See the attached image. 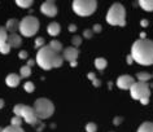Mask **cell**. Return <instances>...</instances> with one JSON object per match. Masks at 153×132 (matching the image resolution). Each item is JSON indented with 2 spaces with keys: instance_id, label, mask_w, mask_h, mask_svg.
<instances>
[{
  "instance_id": "6da1fadb",
  "label": "cell",
  "mask_w": 153,
  "mask_h": 132,
  "mask_svg": "<svg viewBox=\"0 0 153 132\" xmlns=\"http://www.w3.org/2000/svg\"><path fill=\"white\" fill-rule=\"evenodd\" d=\"M131 57L139 65H153V40L137 39L131 46Z\"/></svg>"
},
{
  "instance_id": "7a4b0ae2",
  "label": "cell",
  "mask_w": 153,
  "mask_h": 132,
  "mask_svg": "<svg viewBox=\"0 0 153 132\" xmlns=\"http://www.w3.org/2000/svg\"><path fill=\"white\" fill-rule=\"evenodd\" d=\"M35 61L40 69L48 71V70L53 69V67L62 66L64 58L60 53H56L55 51H52L51 48H49V46H44L43 48L38 49L36 56H35Z\"/></svg>"
},
{
  "instance_id": "3957f363",
  "label": "cell",
  "mask_w": 153,
  "mask_h": 132,
  "mask_svg": "<svg viewBox=\"0 0 153 132\" xmlns=\"http://www.w3.org/2000/svg\"><path fill=\"white\" fill-rule=\"evenodd\" d=\"M106 22L112 26H126V9L120 3L114 4L108 9L106 13Z\"/></svg>"
},
{
  "instance_id": "277c9868",
  "label": "cell",
  "mask_w": 153,
  "mask_h": 132,
  "mask_svg": "<svg viewBox=\"0 0 153 132\" xmlns=\"http://www.w3.org/2000/svg\"><path fill=\"white\" fill-rule=\"evenodd\" d=\"M13 113H14L16 117H21V118L24 119L27 124H30V126H38L39 122H40V119L38 118L35 109H34L33 106H29V105H25V104L14 105Z\"/></svg>"
},
{
  "instance_id": "5b68a950",
  "label": "cell",
  "mask_w": 153,
  "mask_h": 132,
  "mask_svg": "<svg viewBox=\"0 0 153 132\" xmlns=\"http://www.w3.org/2000/svg\"><path fill=\"white\" fill-rule=\"evenodd\" d=\"M74 13L79 17H88L97 9L96 0H74L71 3Z\"/></svg>"
},
{
  "instance_id": "8992f818",
  "label": "cell",
  "mask_w": 153,
  "mask_h": 132,
  "mask_svg": "<svg viewBox=\"0 0 153 132\" xmlns=\"http://www.w3.org/2000/svg\"><path fill=\"white\" fill-rule=\"evenodd\" d=\"M40 24L35 16H25L20 21V34L22 36L31 38L39 31Z\"/></svg>"
},
{
  "instance_id": "52a82bcc",
  "label": "cell",
  "mask_w": 153,
  "mask_h": 132,
  "mask_svg": "<svg viewBox=\"0 0 153 132\" xmlns=\"http://www.w3.org/2000/svg\"><path fill=\"white\" fill-rule=\"evenodd\" d=\"M33 108L35 109L39 119H48L55 113V105H53V103L48 99H44V97H40V99L35 100Z\"/></svg>"
},
{
  "instance_id": "ba28073f",
  "label": "cell",
  "mask_w": 153,
  "mask_h": 132,
  "mask_svg": "<svg viewBox=\"0 0 153 132\" xmlns=\"http://www.w3.org/2000/svg\"><path fill=\"white\" fill-rule=\"evenodd\" d=\"M130 95L134 100L140 101L141 99L151 96V86L144 82H135L130 89Z\"/></svg>"
},
{
  "instance_id": "9c48e42d",
  "label": "cell",
  "mask_w": 153,
  "mask_h": 132,
  "mask_svg": "<svg viewBox=\"0 0 153 132\" xmlns=\"http://www.w3.org/2000/svg\"><path fill=\"white\" fill-rule=\"evenodd\" d=\"M40 12L47 17H55L57 14V5L53 0H45L40 5Z\"/></svg>"
},
{
  "instance_id": "30bf717a",
  "label": "cell",
  "mask_w": 153,
  "mask_h": 132,
  "mask_svg": "<svg viewBox=\"0 0 153 132\" xmlns=\"http://www.w3.org/2000/svg\"><path fill=\"white\" fill-rule=\"evenodd\" d=\"M134 83H135V79L128 74H123V75H121V77H118V79H117V87L120 89H128L130 91L131 87L134 86Z\"/></svg>"
},
{
  "instance_id": "8fae6325",
  "label": "cell",
  "mask_w": 153,
  "mask_h": 132,
  "mask_svg": "<svg viewBox=\"0 0 153 132\" xmlns=\"http://www.w3.org/2000/svg\"><path fill=\"white\" fill-rule=\"evenodd\" d=\"M78 56H79L78 48L71 47V46H70V47H66V48L64 49V52H62V58L65 60V61H68L69 63L76 61Z\"/></svg>"
},
{
  "instance_id": "7c38bea8",
  "label": "cell",
  "mask_w": 153,
  "mask_h": 132,
  "mask_svg": "<svg viewBox=\"0 0 153 132\" xmlns=\"http://www.w3.org/2000/svg\"><path fill=\"white\" fill-rule=\"evenodd\" d=\"M20 82H21V77L18 74H14V73L8 74L7 75V78H5L7 86L10 87V88H16V87L20 84Z\"/></svg>"
},
{
  "instance_id": "4fadbf2b",
  "label": "cell",
  "mask_w": 153,
  "mask_h": 132,
  "mask_svg": "<svg viewBox=\"0 0 153 132\" xmlns=\"http://www.w3.org/2000/svg\"><path fill=\"white\" fill-rule=\"evenodd\" d=\"M7 43L10 46V48H20V46L22 44V38L20 34H9L8 35V41Z\"/></svg>"
},
{
  "instance_id": "5bb4252c",
  "label": "cell",
  "mask_w": 153,
  "mask_h": 132,
  "mask_svg": "<svg viewBox=\"0 0 153 132\" xmlns=\"http://www.w3.org/2000/svg\"><path fill=\"white\" fill-rule=\"evenodd\" d=\"M4 27L7 29V31H9L10 34H16L17 30H20V21L16 20V18H10V20L7 21Z\"/></svg>"
},
{
  "instance_id": "9a60e30c",
  "label": "cell",
  "mask_w": 153,
  "mask_h": 132,
  "mask_svg": "<svg viewBox=\"0 0 153 132\" xmlns=\"http://www.w3.org/2000/svg\"><path fill=\"white\" fill-rule=\"evenodd\" d=\"M61 31V26L59 22H51L48 26H47V32L51 36H57Z\"/></svg>"
},
{
  "instance_id": "2e32d148",
  "label": "cell",
  "mask_w": 153,
  "mask_h": 132,
  "mask_svg": "<svg viewBox=\"0 0 153 132\" xmlns=\"http://www.w3.org/2000/svg\"><path fill=\"white\" fill-rule=\"evenodd\" d=\"M137 4L141 9L147 10V12H153V0H140Z\"/></svg>"
},
{
  "instance_id": "e0dca14e",
  "label": "cell",
  "mask_w": 153,
  "mask_h": 132,
  "mask_svg": "<svg viewBox=\"0 0 153 132\" xmlns=\"http://www.w3.org/2000/svg\"><path fill=\"white\" fill-rule=\"evenodd\" d=\"M106 66H108V61H106L104 57H97L96 60H95V67H96L99 71L105 70Z\"/></svg>"
},
{
  "instance_id": "ac0fdd59",
  "label": "cell",
  "mask_w": 153,
  "mask_h": 132,
  "mask_svg": "<svg viewBox=\"0 0 153 132\" xmlns=\"http://www.w3.org/2000/svg\"><path fill=\"white\" fill-rule=\"evenodd\" d=\"M135 77L137 79V82H144V83H148V80H151V79L153 78L152 74L147 73V71H139Z\"/></svg>"
},
{
  "instance_id": "d6986e66",
  "label": "cell",
  "mask_w": 153,
  "mask_h": 132,
  "mask_svg": "<svg viewBox=\"0 0 153 132\" xmlns=\"http://www.w3.org/2000/svg\"><path fill=\"white\" fill-rule=\"evenodd\" d=\"M136 132H153V122H144V123H141Z\"/></svg>"
},
{
  "instance_id": "ffe728a7",
  "label": "cell",
  "mask_w": 153,
  "mask_h": 132,
  "mask_svg": "<svg viewBox=\"0 0 153 132\" xmlns=\"http://www.w3.org/2000/svg\"><path fill=\"white\" fill-rule=\"evenodd\" d=\"M49 48H51L52 51H55L56 53H60L61 49H62V44H61V41L53 39V40H51V43H49Z\"/></svg>"
},
{
  "instance_id": "44dd1931",
  "label": "cell",
  "mask_w": 153,
  "mask_h": 132,
  "mask_svg": "<svg viewBox=\"0 0 153 132\" xmlns=\"http://www.w3.org/2000/svg\"><path fill=\"white\" fill-rule=\"evenodd\" d=\"M8 41V31L5 27H0V46L5 44Z\"/></svg>"
},
{
  "instance_id": "7402d4cb",
  "label": "cell",
  "mask_w": 153,
  "mask_h": 132,
  "mask_svg": "<svg viewBox=\"0 0 153 132\" xmlns=\"http://www.w3.org/2000/svg\"><path fill=\"white\" fill-rule=\"evenodd\" d=\"M30 75H31V67L30 66L25 65V66H22L20 69V77L21 78H29Z\"/></svg>"
},
{
  "instance_id": "603a6c76",
  "label": "cell",
  "mask_w": 153,
  "mask_h": 132,
  "mask_svg": "<svg viewBox=\"0 0 153 132\" xmlns=\"http://www.w3.org/2000/svg\"><path fill=\"white\" fill-rule=\"evenodd\" d=\"M16 4L20 7V8L26 9V8H30V7L34 4V1H33V0H17Z\"/></svg>"
},
{
  "instance_id": "cb8c5ba5",
  "label": "cell",
  "mask_w": 153,
  "mask_h": 132,
  "mask_svg": "<svg viewBox=\"0 0 153 132\" xmlns=\"http://www.w3.org/2000/svg\"><path fill=\"white\" fill-rule=\"evenodd\" d=\"M3 132H25L24 128L22 127H16V126H7L4 127V130H3Z\"/></svg>"
},
{
  "instance_id": "d4e9b609",
  "label": "cell",
  "mask_w": 153,
  "mask_h": 132,
  "mask_svg": "<svg viewBox=\"0 0 153 132\" xmlns=\"http://www.w3.org/2000/svg\"><path fill=\"white\" fill-rule=\"evenodd\" d=\"M81 44H82V36L81 35H74L71 38V46L73 47L78 48Z\"/></svg>"
},
{
  "instance_id": "484cf974",
  "label": "cell",
  "mask_w": 153,
  "mask_h": 132,
  "mask_svg": "<svg viewBox=\"0 0 153 132\" xmlns=\"http://www.w3.org/2000/svg\"><path fill=\"white\" fill-rule=\"evenodd\" d=\"M24 89L27 93H33L34 91H35V86H34L33 82H26L25 84H24Z\"/></svg>"
},
{
  "instance_id": "4316f807",
  "label": "cell",
  "mask_w": 153,
  "mask_h": 132,
  "mask_svg": "<svg viewBox=\"0 0 153 132\" xmlns=\"http://www.w3.org/2000/svg\"><path fill=\"white\" fill-rule=\"evenodd\" d=\"M86 132H96L97 131V124L94 122H88L86 124Z\"/></svg>"
},
{
  "instance_id": "83f0119b",
  "label": "cell",
  "mask_w": 153,
  "mask_h": 132,
  "mask_svg": "<svg viewBox=\"0 0 153 132\" xmlns=\"http://www.w3.org/2000/svg\"><path fill=\"white\" fill-rule=\"evenodd\" d=\"M22 119L21 117H16L14 115L13 118H12V120H10V126H16V127H21V124H22Z\"/></svg>"
},
{
  "instance_id": "f1b7e54d",
  "label": "cell",
  "mask_w": 153,
  "mask_h": 132,
  "mask_svg": "<svg viewBox=\"0 0 153 132\" xmlns=\"http://www.w3.org/2000/svg\"><path fill=\"white\" fill-rule=\"evenodd\" d=\"M44 43H45V40H44V38H42V36H38L36 39H35V48H38V49H40V48H43L44 47Z\"/></svg>"
},
{
  "instance_id": "f546056e",
  "label": "cell",
  "mask_w": 153,
  "mask_h": 132,
  "mask_svg": "<svg viewBox=\"0 0 153 132\" xmlns=\"http://www.w3.org/2000/svg\"><path fill=\"white\" fill-rule=\"evenodd\" d=\"M10 52V46L8 43H5V44H3V46H0V53H3V55H7V53H9Z\"/></svg>"
},
{
  "instance_id": "4dcf8cb0",
  "label": "cell",
  "mask_w": 153,
  "mask_h": 132,
  "mask_svg": "<svg viewBox=\"0 0 153 132\" xmlns=\"http://www.w3.org/2000/svg\"><path fill=\"white\" fill-rule=\"evenodd\" d=\"M94 31H92V29H86L85 31H83V38H86V39H91V38L94 36Z\"/></svg>"
},
{
  "instance_id": "1f68e13d",
  "label": "cell",
  "mask_w": 153,
  "mask_h": 132,
  "mask_svg": "<svg viewBox=\"0 0 153 132\" xmlns=\"http://www.w3.org/2000/svg\"><path fill=\"white\" fill-rule=\"evenodd\" d=\"M121 123H123V117H116V118H113V124L114 126H120Z\"/></svg>"
},
{
  "instance_id": "d6a6232c",
  "label": "cell",
  "mask_w": 153,
  "mask_h": 132,
  "mask_svg": "<svg viewBox=\"0 0 153 132\" xmlns=\"http://www.w3.org/2000/svg\"><path fill=\"white\" fill-rule=\"evenodd\" d=\"M101 30H102V26H101V25H99V24L94 25V27H92V31H94L95 34H99V32H101Z\"/></svg>"
},
{
  "instance_id": "836d02e7",
  "label": "cell",
  "mask_w": 153,
  "mask_h": 132,
  "mask_svg": "<svg viewBox=\"0 0 153 132\" xmlns=\"http://www.w3.org/2000/svg\"><path fill=\"white\" fill-rule=\"evenodd\" d=\"M18 57H20L21 60H26V58H27V52H26V51H20Z\"/></svg>"
},
{
  "instance_id": "e575fe53",
  "label": "cell",
  "mask_w": 153,
  "mask_h": 132,
  "mask_svg": "<svg viewBox=\"0 0 153 132\" xmlns=\"http://www.w3.org/2000/svg\"><path fill=\"white\" fill-rule=\"evenodd\" d=\"M76 29H78V27H76V25H74V24H70V25L68 26V30H69L70 32H75Z\"/></svg>"
},
{
  "instance_id": "d590c367",
  "label": "cell",
  "mask_w": 153,
  "mask_h": 132,
  "mask_svg": "<svg viewBox=\"0 0 153 132\" xmlns=\"http://www.w3.org/2000/svg\"><path fill=\"white\" fill-rule=\"evenodd\" d=\"M92 84H94V87H100L101 86V80H100V79H94V80H92Z\"/></svg>"
},
{
  "instance_id": "8d00e7d4",
  "label": "cell",
  "mask_w": 153,
  "mask_h": 132,
  "mask_svg": "<svg viewBox=\"0 0 153 132\" xmlns=\"http://www.w3.org/2000/svg\"><path fill=\"white\" fill-rule=\"evenodd\" d=\"M87 78H88L92 82L94 79H96V75H95V73H88V74H87Z\"/></svg>"
},
{
  "instance_id": "74e56055",
  "label": "cell",
  "mask_w": 153,
  "mask_h": 132,
  "mask_svg": "<svg viewBox=\"0 0 153 132\" xmlns=\"http://www.w3.org/2000/svg\"><path fill=\"white\" fill-rule=\"evenodd\" d=\"M148 24H149L148 20H141V21H140V26H141V27H147Z\"/></svg>"
},
{
  "instance_id": "f35d334b",
  "label": "cell",
  "mask_w": 153,
  "mask_h": 132,
  "mask_svg": "<svg viewBox=\"0 0 153 132\" xmlns=\"http://www.w3.org/2000/svg\"><path fill=\"white\" fill-rule=\"evenodd\" d=\"M140 104H143V105H148V104H149V97L141 99V100H140Z\"/></svg>"
},
{
  "instance_id": "ab89813d",
  "label": "cell",
  "mask_w": 153,
  "mask_h": 132,
  "mask_svg": "<svg viewBox=\"0 0 153 132\" xmlns=\"http://www.w3.org/2000/svg\"><path fill=\"white\" fill-rule=\"evenodd\" d=\"M35 63H36V61H35V60H29V61H27V66H30V67H31V66H34V65H35Z\"/></svg>"
},
{
  "instance_id": "60d3db41",
  "label": "cell",
  "mask_w": 153,
  "mask_h": 132,
  "mask_svg": "<svg viewBox=\"0 0 153 132\" xmlns=\"http://www.w3.org/2000/svg\"><path fill=\"white\" fill-rule=\"evenodd\" d=\"M132 62H134V60H132V57H131V55H128V56H127V63H128V65H131Z\"/></svg>"
},
{
  "instance_id": "b9f144b4",
  "label": "cell",
  "mask_w": 153,
  "mask_h": 132,
  "mask_svg": "<svg viewBox=\"0 0 153 132\" xmlns=\"http://www.w3.org/2000/svg\"><path fill=\"white\" fill-rule=\"evenodd\" d=\"M43 128H44V124H40V126H38V128H36V132L43 131Z\"/></svg>"
},
{
  "instance_id": "7bdbcfd3",
  "label": "cell",
  "mask_w": 153,
  "mask_h": 132,
  "mask_svg": "<svg viewBox=\"0 0 153 132\" xmlns=\"http://www.w3.org/2000/svg\"><path fill=\"white\" fill-rule=\"evenodd\" d=\"M4 105H5V101L3 100V99H0V109L4 108Z\"/></svg>"
},
{
  "instance_id": "ee69618b",
  "label": "cell",
  "mask_w": 153,
  "mask_h": 132,
  "mask_svg": "<svg viewBox=\"0 0 153 132\" xmlns=\"http://www.w3.org/2000/svg\"><path fill=\"white\" fill-rule=\"evenodd\" d=\"M145 36H147V34L145 32H140V39H147Z\"/></svg>"
},
{
  "instance_id": "f6af8a7d",
  "label": "cell",
  "mask_w": 153,
  "mask_h": 132,
  "mask_svg": "<svg viewBox=\"0 0 153 132\" xmlns=\"http://www.w3.org/2000/svg\"><path fill=\"white\" fill-rule=\"evenodd\" d=\"M70 66H71V67H75V66H76V61H74V62H70Z\"/></svg>"
},
{
  "instance_id": "bcb514c9",
  "label": "cell",
  "mask_w": 153,
  "mask_h": 132,
  "mask_svg": "<svg viewBox=\"0 0 153 132\" xmlns=\"http://www.w3.org/2000/svg\"><path fill=\"white\" fill-rule=\"evenodd\" d=\"M3 130H4V127H0V132H3Z\"/></svg>"
},
{
  "instance_id": "7dc6e473",
  "label": "cell",
  "mask_w": 153,
  "mask_h": 132,
  "mask_svg": "<svg viewBox=\"0 0 153 132\" xmlns=\"http://www.w3.org/2000/svg\"><path fill=\"white\" fill-rule=\"evenodd\" d=\"M110 132H113V131H110Z\"/></svg>"
},
{
  "instance_id": "c3c4849f",
  "label": "cell",
  "mask_w": 153,
  "mask_h": 132,
  "mask_svg": "<svg viewBox=\"0 0 153 132\" xmlns=\"http://www.w3.org/2000/svg\"><path fill=\"white\" fill-rule=\"evenodd\" d=\"M152 77H153V74H152Z\"/></svg>"
}]
</instances>
